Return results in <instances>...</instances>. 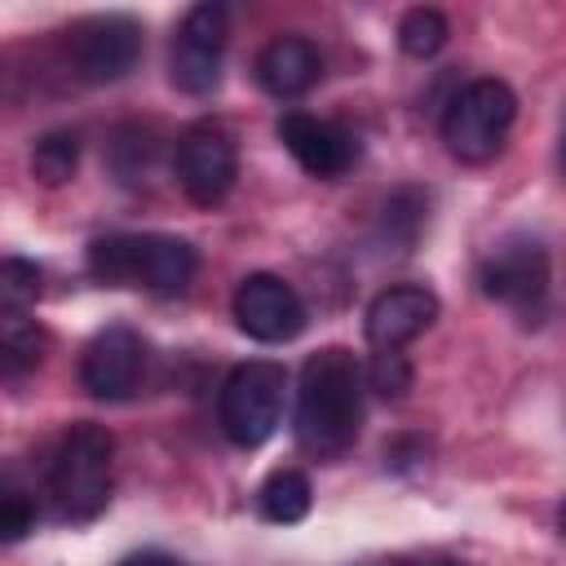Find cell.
I'll return each instance as SVG.
<instances>
[{"label":"cell","mask_w":566,"mask_h":566,"mask_svg":"<svg viewBox=\"0 0 566 566\" xmlns=\"http://www.w3.org/2000/svg\"><path fill=\"white\" fill-rule=\"evenodd\" d=\"M31 526H35L31 491H22L13 482H0V544H13L22 535H31Z\"/></svg>","instance_id":"obj_22"},{"label":"cell","mask_w":566,"mask_h":566,"mask_svg":"<svg viewBox=\"0 0 566 566\" xmlns=\"http://www.w3.org/2000/svg\"><path fill=\"white\" fill-rule=\"evenodd\" d=\"M420 566H460V562H447V557H438V562H420Z\"/></svg>","instance_id":"obj_24"},{"label":"cell","mask_w":566,"mask_h":566,"mask_svg":"<svg viewBox=\"0 0 566 566\" xmlns=\"http://www.w3.org/2000/svg\"><path fill=\"white\" fill-rule=\"evenodd\" d=\"M199 256L177 234H106L88 248V274L111 287H146L177 296L190 287Z\"/></svg>","instance_id":"obj_2"},{"label":"cell","mask_w":566,"mask_h":566,"mask_svg":"<svg viewBox=\"0 0 566 566\" xmlns=\"http://www.w3.org/2000/svg\"><path fill=\"white\" fill-rule=\"evenodd\" d=\"M279 142L287 146V155L310 172V177H345L358 159V137L349 128H340L336 119L310 115V111H283L279 115Z\"/></svg>","instance_id":"obj_12"},{"label":"cell","mask_w":566,"mask_h":566,"mask_svg":"<svg viewBox=\"0 0 566 566\" xmlns=\"http://www.w3.org/2000/svg\"><path fill=\"white\" fill-rule=\"evenodd\" d=\"M234 323L261 345H283V340L301 336L305 301L279 274H248L234 292Z\"/></svg>","instance_id":"obj_11"},{"label":"cell","mask_w":566,"mask_h":566,"mask_svg":"<svg viewBox=\"0 0 566 566\" xmlns=\"http://www.w3.org/2000/svg\"><path fill=\"white\" fill-rule=\"evenodd\" d=\"M283 402H287V371L270 358H252V363H239L221 394H217V420H221V433L252 451L261 442L274 438V429L283 424Z\"/></svg>","instance_id":"obj_4"},{"label":"cell","mask_w":566,"mask_h":566,"mask_svg":"<svg viewBox=\"0 0 566 566\" xmlns=\"http://www.w3.org/2000/svg\"><path fill=\"white\" fill-rule=\"evenodd\" d=\"M230 44V13L226 4H195L172 40V84L190 97H208L221 84V62Z\"/></svg>","instance_id":"obj_7"},{"label":"cell","mask_w":566,"mask_h":566,"mask_svg":"<svg viewBox=\"0 0 566 566\" xmlns=\"http://www.w3.org/2000/svg\"><path fill=\"white\" fill-rule=\"evenodd\" d=\"M40 301V265L22 256L0 261V314H27Z\"/></svg>","instance_id":"obj_20"},{"label":"cell","mask_w":566,"mask_h":566,"mask_svg":"<svg viewBox=\"0 0 566 566\" xmlns=\"http://www.w3.org/2000/svg\"><path fill=\"white\" fill-rule=\"evenodd\" d=\"M49 336L31 314H0V385L27 380L44 363Z\"/></svg>","instance_id":"obj_16"},{"label":"cell","mask_w":566,"mask_h":566,"mask_svg":"<svg viewBox=\"0 0 566 566\" xmlns=\"http://www.w3.org/2000/svg\"><path fill=\"white\" fill-rule=\"evenodd\" d=\"M75 71L88 84H115L124 80L137 57H142V27L128 13H102L75 27V44H71Z\"/></svg>","instance_id":"obj_10"},{"label":"cell","mask_w":566,"mask_h":566,"mask_svg":"<svg viewBox=\"0 0 566 566\" xmlns=\"http://www.w3.org/2000/svg\"><path fill=\"white\" fill-rule=\"evenodd\" d=\"M119 566H181V562L168 557V553H133V557H124Z\"/></svg>","instance_id":"obj_23"},{"label":"cell","mask_w":566,"mask_h":566,"mask_svg":"<svg viewBox=\"0 0 566 566\" xmlns=\"http://www.w3.org/2000/svg\"><path fill=\"white\" fill-rule=\"evenodd\" d=\"M310 478L305 473H296V469H274L265 482H261V491H256V509H261V517L265 522H279V526H292V522H301L305 513H310Z\"/></svg>","instance_id":"obj_17"},{"label":"cell","mask_w":566,"mask_h":566,"mask_svg":"<svg viewBox=\"0 0 566 566\" xmlns=\"http://www.w3.org/2000/svg\"><path fill=\"white\" fill-rule=\"evenodd\" d=\"M142 376H146V340H142L128 323L102 327V332L88 340L84 358H80V385H84L93 398H102V402H124V398H133L137 385H142Z\"/></svg>","instance_id":"obj_9"},{"label":"cell","mask_w":566,"mask_h":566,"mask_svg":"<svg viewBox=\"0 0 566 566\" xmlns=\"http://www.w3.org/2000/svg\"><path fill=\"white\" fill-rule=\"evenodd\" d=\"M159 155H164V146L150 124H119L111 137V172L128 190H146L155 181Z\"/></svg>","instance_id":"obj_15"},{"label":"cell","mask_w":566,"mask_h":566,"mask_svg":"<svg viewBox=\"0 0 566 566\" xmlns=\"http://www.w3.org/2000/svg\"><path fill=\"white\" fill-rule=\"evenodd\" d=\"M363 380L380 394V398H407V389H411V363H407V354L402 349H376L371 354V363H367V371H363Z\"/></svg>","instance_id":"obj_21"},{"label":"cell","mask_w":566,"mask_h":566,"mask_svg":"<svg viewBox=\"0 0 566 566\" xmlns=\"http://www.w3.org/2000/svg\"><path fill=\"white\" fill-rule=\"evenodd\" d=\"M363 429V363L327 345L305 358L296 385V442L314 460H336L358 442Z\"/></svg>","instance_id":"obj_1"},{"label":"cell","mask_w":566,"mask_h":566,"mask_svg":"<svg viewBox=\"0 0 566 566\" xmlns=\"http://www.w3.org/2000/svg\"><path fill=\"white\" fill-rule=\"evenodd\" d=\"M447 35H451V27H447V18L438 13V9H407L402 13V22H398V44H402V53H411V57H433L442 44H447Z\"/></svg>","instance_id":"obj_19"},{"label":"cell","mask_w":566,"mask_h":566,"mask_svg":"<svg viewBox=\"0 0 566 566\" xmlns=\"http://www.w3.org/2000/svg\"><path fill=\"white\" fill-rule=\"evenodd\" d=\"M482 292L500 305H509L522 323H539L548 305V252L531 239L500 243L482 261Z\"/></svg>","instance_id":"obj_8"},{"label":"cell","mask_w":566,"mask_h":566,"mask_svg":"<svg viewBox=\"0 0 566 566\" xmlns=\"http://www.w3.org/2000/svg\"><path fill=\"white\" fill-rule=\"evenodd\" d=\"M177 181L186 190L190 203L212 208L230 195L234 177H239V146L234 133L221 119H199L177 137V155H172Z\"/></svg>","instance_id":"obj_6"},{"label":"cell","mask_w":566,"mask_h":566,"mask_svg":"<svg viewBox=\"0 0 566 566\" xmlns=\"http://www.w3.org/2000/svg\"><path fill=\"white\" fill-rule=\"evenodd\" d=\"M438 318V296L420 283H394L385 287L363 318V332L376 349H402L407 340H416L429 323Z\"/></svg>","instance_id":"obj_13"},{"label":"cell","mask_w":566,"mask_h":566,"mask_svg":"<svg viewBox=\"0 0 566 566\" xmlns=\"http://www.w3.org/2000/svg\"><path fill=\"white\" fill-rule=\"evenodd\" d=\"M517 119V97L504 80H469L442 111V142L464 164H486L500 155L509 128Z\"/></svg>","instance_id":"obj_5"},{"label":"cell","mask_w":566,"mask_h":566,"mask_svg":"<svg viewBox=\"0 0 566 566\" xmlns=\"http://www.w3.org/2000/svg\"><path fill=\"white\" fill-rule=\"evenodd\" d=\"M318 75H323V53L305 35H274L256 57V80L274 97H301L318 84Z\"/></svg>","instance_id":"obj_14"},{"label":"cell","mask_w":566,"mask_h":566,"mask_svg":"<svg viewBox=\"0 0 566 566\" xmlns=\"http://www.w3.org/2000/svg\"><path fill=\"white\" fill-rule=\"evenodd\" d=\"M75 168H80V137H75V133L57 128V133H49V137L35 142V150H31V172H35L44 186H66V181L75 177Z\"/></svg>","instance_id":"obj_18"},{"label":"cell","mask_w":566,"mask_h":566,"mask_svg":"<svg viewBox=\"0 0 566 566\" xmlns=\"http://www.w3.org/2000/svg\"><path fill=\"white\" fill-rule=\"evenodd\" d=\"M111 455H115V438L93 420H80L62 433L49 460V500L62 522H93L106 509Z\"/></svg>","instance_id":"obj_3"}]
</instances>
